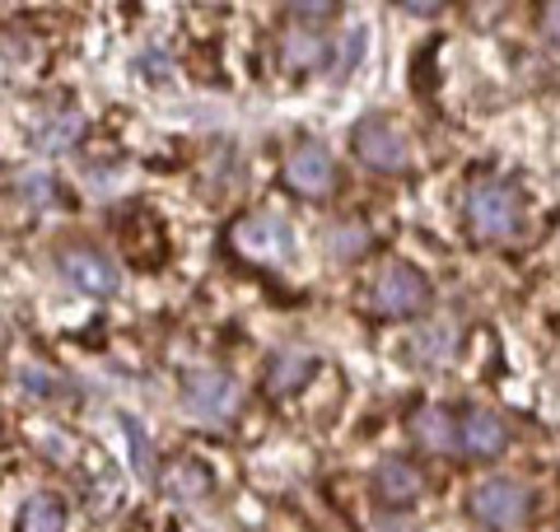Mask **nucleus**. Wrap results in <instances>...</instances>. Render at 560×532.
Wrapping results in <instances>:
<instances>
[{"label":"nucleus","mask_w":560,"mask_h":532,"mask_svg":"<svg viewBox=\"0 0 560 532\" xmlns=\"http://www.w3.org/2000/svg\"><path fill=\"white\" fill-rule=\"evenodd\" d=\"M294 14H337V5H294Z\"/></svg>","instance_id":"22"},{"label":"nucleus","mask_w":560,"mask_h":532,"mask_svg":"<svg viewBox=\"0 0 560 532\" xmlns=\"http://www.w3.org/2000/svg\"><path fill=\"white\" fill-rule=\"evenodd\" d=\"M308 374H313V355L308 350H300V346L280 350L276 360H271V369H267V393L271 397H285V393H294V388H304Z\"/></svg>","instance_id":"12"},{"label":"nucleus","mask_w":560,"mask_h":532,"mask_svg":"<svg viewBox=\"0 0 560 532\" xmlns=\"http://www.w3.org/2000/svg\"><path fill=\"white\" fill-rule=\"evenodd\" d=\"M327 253L337 262H355L370 253V224L364 220H337L327 229Z\"/></svg>","instance_id":"14"},{"label":"nucleus","mask_w":560,"mask_h":532,"mask_svg":"<svg viewBox=\"0 0 560 532\" xmlns=\"http://www.w3.org/2000/svg\"><path fill=\"white\" fill-rule=\"evenodd\" d=\"M453 346H458V323H448V317H434V323H425L416 336L420 360H434V365H444L453 355Z\"/></svg>","instance_id":"15"},{"label":"nucleus","mask_w":560,"mask_h":532,"mask_svg":"<svg viewBox=\"0 0 560 532\" xmlns=\"http://www.w3.org/2000/svg\"><path fill=\"white\" fill-rule=\"evenodd\" d=\"M80 131H84V117L75 108H61V113L43 117V127H38V136H33V140H38L43 154H66L80 140Z\"/></svg>","instance_id":"13"},{"label":"nucleus","mask_w":560,"mask_h":532,"mask_svg":"<svg viewBox=\"0 0 560 532\" xmlns=\"http://www.w3.org/2000/svg\"><path fill=\"white\" fill-rule=\"evenodd\" d=\"M24 383H28V388H38V397H51V393H57V383L43 379L38 369H24Z\"/></svg>","instance_id":"21"},{"label":"nucleus","mask_w":560,"mask_h":532,"mask_svg":"<svg viewBox=\"0 0 560 532\" xmlns=\"http://www.w3.org/2000/svg\"><path fill=\"white\" fill-rule=\"evenodd\" d=\"M66 528V509L57 495H33L20 513V532H61Z\"/></svg>","instance_id":"16"},{"label":"nucleus","mask_w":560,"mask_h":532,"mask_svg":"<svg viewBox=\"0 0 560 532\" xmlns=\"http://www.w3.org/2000/svg\"><path fill=\"white\" fill-rule=\"evenodd\" d=\"M425 299H430L425 276H420L411 262H388L374 276V286H370V313H378V317H411V313L425 309Z\"/></svg>","instance_id":"4"},{"label":"nucleus","mask_w":560,"mask_h":532,"mask_svg":"<svg viewBox=\"0 0 560 532\" xmlns=\"http://www.w3.org/2000/svg\"><path fill=\"white\" fill-rule=\"evenodd\" d=\"M285 187L300 192V197H327L337 187V169H331V154L318 146V140H300L285 154Z\"/></svg>","instance_id":"7"},{"label":"nucleus","mask_w":560,"mask_h":532,"mask_svg":"<svg viewBox=\"0 0 560 532\" xmlns=\"http://www.w3.org/2000/svg\"><path fill=\"white\" fill-rule=\"evenodd\" d=\"M467 229L477 234L481 243H504L518 234V220H523V201L510 183L500 177H477L467 187Z\"/></svg>","instance_id":"1"},{"label":"nucleus","mask_w":560,"mask_h":532,"mask_svg":"<svg viewBox=\"0 0 560 532\" xmlns=\"http://www.w3.org/2000/svg\"><path fill=\"white\" fill-rule=\"evenodd\" d=\"M504 439H510L504 420L495 412H486V406H471V412L458 420V449L467 458H495L504 449Z\"/></svg>","instance_id":"9"},{"label":"nucleus","mask_w":560,"mask_h":532,"mask_svg":"<svg viewBox=\"0 0 560 532\" xmlns=\"http://www.w3.org/2000/svg\"><path fill=\"white\" fill-rule=\"evenodd\" d=\"M374 486L383 495V505H411L420 490H425V476H420L411 463L401 458H383L378 472H374Z\"/></svg>","instance_id":"10"},{"label":"nucleus","mask_w":560,"mask_h":532,"mask_svg":"<svg viewBox=\"0 0 560 532\" xmlns=\"http://www.w3.org/2000/svg\"><path fill=\"white\" fill-rule=\"evenodd\" d=\"M411 435H416L420 449H430V453L458 449V420H453L444 406H420L411 416Z\"/></svg>","instance_id":"11"},{"label":"nucleus","mask_w":560,"mask_h":532,"mask_svg":"<svg viewBox=\"0 0 560 532\" xmlns=\"http://www.w3.org/2000/svg\"><path fill=\"white\" fill-rule=\"evenodd\" d=\"M318 57H323V43H318V38H308V33H300V28H290L285 38H280V61L294 66V70L313 66Z\"/></svg>","instance_id":"17"},{"label":"nucleus","mask_w":560,"mask_h":532,"mask_svg":"<svg viewBox=\"0 0 560 532\" xmlns=\"http://www.w3.org/2000/svg\"><path fill=\"white\" fill-rule=\"evenodd\" d=\"M168 486L178 490V495H187V500H197V495L210 490V476L197 463H178V467H173V476H168Z\"/></svg>","instance_id":"18"},{"label":"nucleus","mask_w":560,"mask_h":532,"mask_svg":"<svg viewBox=\"0 0 560 532\" xmlns=\"http://www.w3.org/2000/svg\"><path fill=\"white\" fill-rule=\"evenodd\" d=\"M127 443H131V463L140 476H150V443H145V430L136 420H127Z\"/></svg>","instance_id":"19"},{"label":"nucleus","mask_w":560,"mask_h":532,"mask_svg":"<svg viewBox=\"0 0 560 532\" xmlns=\"http://www.w3.org/2000/svg\"><path fill=\"white\" fill-rule=\"evenodd\" d=\"M355 159L374 173H401L411 164L407 131H401L393 117H364L355 127Z\"/></svg>","instance_id":"5"},{"label":"nucleus","mask_w":560,"mask_h":532,"mask_svg":"<svg viewBox=\"0 0 560 532\" xmlns=\"http://www.w3.org/2000/svg\"><path fill=\"white\" fill-rule=\"evenodd\" d=\"M467 509H471V519L490 532H514L523 519H528L533 495L523 482H514V476H486V482L471 486Z\"/></svg>","instance_id":"3"},{"label":"nucleus","mask_w":560,"mask_h":532,"mask_svg":"<svg viewBox=\"0 0 560 532\" xmlns=\"http://www.w3.org/2000/svg\"><path fill=\"white\" fill-rule=\"evenodd\" d=\"M541 28H547V38H556V43H560V0H556V5L541 10Z\"/></svg>","instance_id":"20"},{"label":"nucleus","mask_w":560,"mask_h":532,"mask_svg":"<svg viewBox=\"0 0 560 532\" xmlns=\"http://www.w3.org/2000/svg\"><path fill=\"white\" fill-rule=\"evenodd\" d=\"M183 402H187V412L201 420H230L238 406V388L224 369H191L183 379Z\"/></svg>","instance_id":"6"},{"label":"nucleus","mask_w":560,"mask_h":532,"mask_svg":"<svg viewBox=\"0 0 560 532\" xmlns=\"http://www.w3.org/2000/svg\"><path fill=\"white\" fill-rule=\"evenodd\" d=\"M230 247L243 262L280 266L294 253V229L285 216H276V210H253V216L230 224Z\"/></svg>","instance_id":"2"},{"label":"nucleus","mask_w":560,"mask_h":532,"mask_svg":"<svg viewBox=\"0 0 560 532\" xmlns=\"http://www.w3.org/2000/svg\"><path fill=\"white\" fill-rule=\"evenodd\" d=\"M57 266H61V276L70 280L75 290H84V294H113L117 290V271H113V262L103 257V253H94L90 243H70V247H61V257H57Z\"/></svg>","instance_id":"8"}]
</instances>
